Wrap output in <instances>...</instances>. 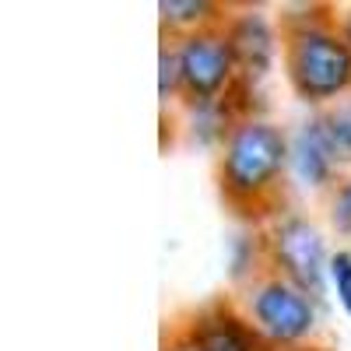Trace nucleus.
Masks as SVG:
<instances>
[{"label": "nucleus", "mask_w": 351, "mask_h": 351, "mask_svg": "<svg viewBox=\"0 0 351 351\" xmlns=\"http://www.w3.org/2000/svg\"><path fill=\"white\" fill-rule=\"evenodd\" d=\"M285 162V137L267 123H246L236 130L225 155V180L232 190H260Z\"/></svg>", "instance_id": "1"}, {"label": "nucleus", "mask_w": 351, "mask_h": 351, "mask_svg": "<svg viewBox=\"0 0 351 351\" xmlns=\"http://www.w3.org/2000/svg\"><path fill=\"white\" fill-rule=\"evenodd\" d=\"M291 74H295L299 92L309 99L337 95L351 81V53L344 49V43L324 32H306L291 49Z\"/></svg>", "instance_id": "2"}, {"label": "nucleus", "mask_w": 351, "mask_h": 351, "mask_svg": "<svg viewBox=\"0 0 351 351\" xmlns=\"http://www.w3.org/2000/svg\"><path fill=\"white\" fill-rule=\"evenodd\" d=\"M232 71V46L211 36L186 39L180 53V77L197 99H211Z\"/></svg>", "instance_id": "3"}, {"label": "nucleus", "mask_w": 351, "mask_h": 351, "mask_svg": "<svg viewBox=\"0 0 351 351\" xmlns=\"http://www.w3.org/2000/svg\"><path fill=\"white\" fill-rule=\"evenodd\" d=\"M253 313L260 319V327L278 341H299L313 327V306L302 299V291L288 285H267L256 295Z\"/></svg>", "instance_id": "4"}, {"label": "nucleus", "mask_w": 351, "mask_h": 351, "mask_svg": "<svg viewBox=\"0 0 351 351\" xmlns=\"http://www.w3.org/2000/svg\"><path fill=\"white\" fill-rule=\"evenodd\" d=\"M278 256L302 288L319 295L324 288V239L306 221H285L278 228Z\"/></svg>", "instance_id": "5"}, {"label": "nucleus", "mask_w": 351, "mask_h": 351, "mask_svg": "<svg viewBox=\"0 0 351 351\" xmlns=\"http://www.w3.org/2000/svg\"><path fill=\"white\" fill-rule=\"evenodd\" d=\"M330 162H334V144L327 137L324 120L302 127L299 137H295V169H299V176L316 186L330 176Z\"/></svg>", "instance_id": "6"}, {"label": "nucleus", "mask_w": 351, "mask_h": 351, "mask_svg": "<svg viewBox=\"0 0 351 351\" xmlns=\"http://www.w3.org/2000/svg\"><path fill=\"white\" fill-rule=\"evenodd\" d=\"M232 56H239L243 67L253 74H263L271 64V32L260 18H243L232 36Z\"/></svg>", "instance_id": "7"}, {"label": "nucleus", "mask_w": 351, "mask_h": 351, "mask_svg": "<svg viewBox=\"0 0 351 351\" xmlns=\"http://www.w3.org/2000/svg\"><path fill=\"white\" fill-rule=\"evenodd\" d=\"M197 344H200V351H253L250 337L243 334V327L236 324V319H228V316L204 324Z\"/></svg>", "instance_id": "8"}, {"label": "nucleus", "mask_w": 351, "mask_h": 351, "mask_svg": "<svg viewBox=\"0 0 351 351\" xmlns=\"http://www.w3.org/2000/svg\"><path fill=\"white\" fill-rule=\"evenodd\" d=\"M324 127H327V137L334 144V152L351 155V106L348 109H337L334 116H327Z\"/></svg>", "instance_id": "9"}, {"label": "nucleus", "mask_w": 351, "mask_h": 351, "mask_svg": "<svg viewBox=\"0 0 351 351\" xmlns=\"http://www.w3.org/2000/svg\"><path fill=\"white\" fill-rule=\"evenodd\" d=\"M330 278H334V288H337L344 309L351 313V256L348 253H337L330 260Z\"/></svg>", "instance_id": "10"}, {"label": "nucleus", "mask_w": 351, "mask_h": 351, "mask_svg": "<svg viewBox=\"0 0 351 351\" xmlns=\"http://www.w3.org/2000/svg\"><path fill=\"white\" fill-rule=\"evenodd\" d=\"M162 11H165V18H172V21H186V18H200L204 11H208V4H180V0H165L162 4Z\"/></svg>", "instance_id": "11"}, {"label": "nucleus", "mask_w": 351, "mask_h": 351, "mask_svg": "<svg viewBox=\"0 0 351 351\" xmlns=\"http://www.w3.org/2000/svg\"><path fill=\"white\" fill-rule=\"evenodd\" d=\"M334 225H337L341 232H351V183L341 190V197H337V204H334Z\"/></svg>", "instance_id": "12"}, {"label": "nucleus", "mask_w": 351, "mask_h": 351, "mask_svg": "<svg viewBox=\"0 0 351 351\" xmlns=\"http://www.w3.org/2000/svg\"><path fill=\"white\" fill-rule=\"evenodd\" d=\"M176 67H180V60H172V56H162V95H169V88L176 81Z\"/></svg>", "instance_id": "13"}, {"label": "nucleus", "mask_w": 351, "mask_h": 351, "mask_svg": "<svg viewBox=\"0 0 351 351\" xmlns=\"http://www.w3.org/2000/svg\"><path fill=\"white\" fill-rule=\"evenodd\" d=\"M348 39H351V18H348Z\"/></svg>", "instance_id": "14"}]
</instances>
